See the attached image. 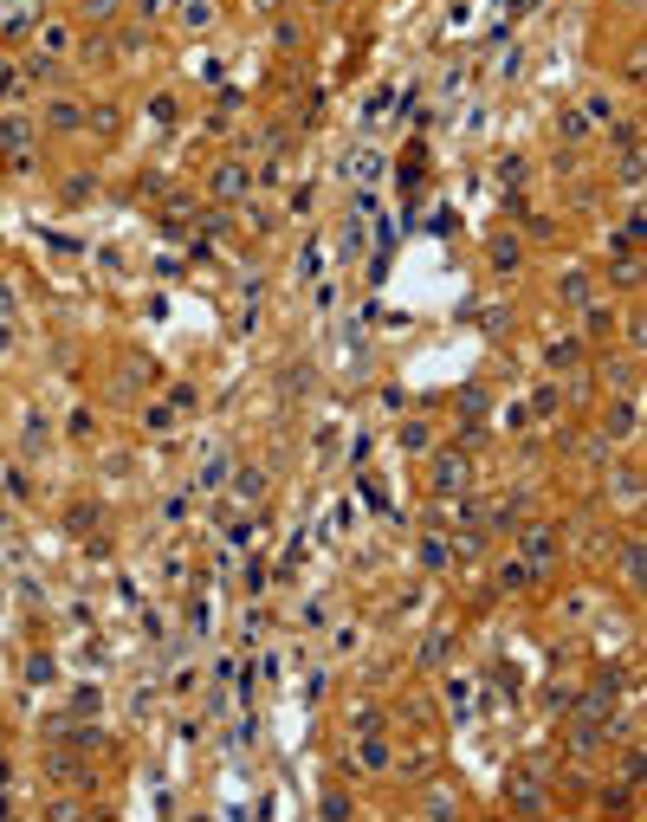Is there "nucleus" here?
<instances>
[{
  "label": "nucleus",
  "instance_id": "nucleus-1",
  "mask_svg": "<svg viewBox=\"0 0 647 822\" xmlns=\"http://www.w3.org/2000/svg\"><path fill=\"white\" fill-rule=\"evenodd\" d=\"M33 149H39V117L26 104H0V156L13 162V175L33 169Z\"/></svg>",
  "mask_w": 647,
  "mask_h": 822
},
{
  "label": "nucleus",
  "instance_id": "nucleus-2",
  "mask_svg": "<svg viewBox=\"0 0 647 822\" xmlns=\"http://www.w3.org/2000/svg\"><path fill=\"white\" fill-rule=\"evenodd\" d=\"M253 162L246 156H220L214 169H208V195L220 201V208H246V201H253Z\"/></svg>",
  "mask_w": 647,
  "mask_h": 822
},
{
  "label": "nucleus",
  "instance_id": "nucleus-3",
  "mask_svg": "<svg viewBox=\"0 0 647 822\" xmlns=\"http://www.w3.org/2000/svg\"><path fill=\"white\" fill-rule=\"evenodd\" d=\"M557 551H563L557 525H550V518H531L525 538H518V557H525V564L538 570V577H550V570H557Z\"/></svg>",
  "mask_w": 647,
  "mask_h": 822
},
{
  "label": "nucleus",
  "instance_id": "nucleus-4",
  "mask_svg": "<svg viewBox=\"0 0 647 822\" xmlns=\"http://www.w3.org/2000/svg\"><path fill=\"white\" fill-rule=\"evenodd\" d=\"M26 39H33L26 52H39V59H78V26L59 20V13H46V20H39Z\"/></svg>",
  "mask_w": 647,
  "mask_h": 822
},
{
  "label": "nucleus",
  "instance_id": "nucleus-5",
  "mask_svg": "<svg viewBox=\"0 0 647 822\" xmlns=\"http://www.w3.org/2000/svg\"><path fill=\"white\" fill-rule=\"evenodd\" d=\"M350 771H356V777H389V771H395V745L382 738V725H376V732H356Z\"/></svg>",
  "mask_w": 647,
  "mask_h": 822
},
{
  "label": "nucleus",
  "instance_id": "nucleus-6",
  "mask_svg": "<svg viewBox=\"0 0 647 822\" xmlns=\"http://www.w3.org/2000/svg\"><path fill=\"white\" fill-rule=\"evenodd\" d=\"M428 486H434V499H460V492L473 486V460H466L460 447L434 454V467H428Z\"/></svg>",
  "mask_w": 647,
  "mask_h": 822
},
{
  "label": "nucleus",
  "instance_id": "nucleus-7",
  "mask_svg": "<svg viewBox=\"0 0 647 822\" xmlns=\"http://www.w3.org/2000/svg\"><path fill=\"white\" fill-rule=\"evenodd\" d=\"M39 130H52V136H85V98L52 91V98L39 104Z\"/></svg>",
  "mask_w": 647,
  "mask_h": 822
},
{
  "label": "nucleus",
  "instance_id": "nucleus-8",
  "mask_svg": "<svg viewBox=\"0 0 647 822\" xmlns=\"http://www.w3.org/2000/svg\"><path fill=\"white\" fill-rule=\"evenodd\" d=\"M602 447H615V441H635V428H641V402H635V389L628 395H615L609 408H602Z\"/></svg>",
  "mask_w": 647,
  "mask_h": 822
},
{
  "label": "nucleus",
  "instance_id": "nucleus-9",
  "mask_svg": "<svg viewBox=\"0 0 647 822\" xmlns=\"http://www.w3.org/2000/svg\"><path fill=\"white\" fill-rule=\"evenodd\" d=\"M453 648H460V635H453V628L440 622V628H428V635H421V648H415V667H421V674H440V667L453 661Z\"/></svg>",
  "mask_w": 647,
  "mask_h": 822
},
{
  "label": "nucleus",
  "instance_id": "nucleus-10",
  "mask_svg": "<svg viewBox=\"0 0 647 822\" xmlns=\"http://www.w3.org/2000/svg\"><path fill=\"white\" fill-rule=\"evenodd\" d=\"M46 20V0H0V39H26Z\"/></svg>",
  "mask_w": 647,
  "mask_h": 822
},
{
  "label": "nucleus",
  "instance_id": "nucleus-11",
  "mask_svg": "<svg viewBox=\"0 0 647 822\" xmlns=\"http://www.w3.org/2000/svg\"><path fill=\"white\" fill-rule=\"evenodd\" d=\"M576 311H583V344H609L615 324H622L615 305H602V298H589V305H576Z\"/></svg>",
  "mask_w": 647,
  "mask_h": 822
},
{
  "label": "nucleus",
  "instance_id": "nucleus-12",
  "mask_svg": "<svg viewBox=\"0 0 647 822\" xmlns=\"http://www.w3.org/2000/svg\"><path fill=\"white\" fill-rule=\"evenodd\" d=\"M175 7V20L188 26V33H214L220 26V0H169Z\"/></svg>",
  "mask_w": 647,
  "mask_h": 822
},
{
  "label": "nucleus",
  "instance_id": "nucleus-13",
  "mask_svg": "<svg viewBox=\"0 0 647 822\" xmlns=\"http://www.w3.org/2000/svg\"><path fill=\"white\" fill-rule=\"evenodd\" d=\"M26 98H33V78H26L20 59H7L0 65V104H26Z\"/></svg>",
  "mask_w": 647,
  "mask_h": 822
},
{
  "label": "nucleus",
  "instance_id": "nucleus-14",
  "mask_svg": "<svg viewBox=\"0 0 647 822\" xmlns=\"http://www.w3.org/2000/svg\"><path fill=\"white\" fill-rule=\"evenodd\" d=\"M227 486H233V499L259 505V499H266V492H272V479L259 473V467H233V479H227Z\"/></svg>",
  "mask_w": 647,
  "mask_h": 822
},
{
  "label": "nucleus",
  "instance_id": "nucleus-15",
  "mask_svg": "<svg viewBox=\"0 0 647 822\" xmlns=\"http://www.w3.org/2000/svg\"><path fill=\"white\" fill-rule=\"evenodd\" d=\"M583 350H589L583 337H550V344H544V363L563 376V369H576V363H583Z\"/></svg>",
  "mask_w": 647,
  "mask_h": 822
},
{
  "label": "nucleus",
  "instance_id": "nucleus-16",
  "mask_svg": "<svg viewBox=\"0 0 647 822\" xmlns=\"http://www.w3.org/2000/svg\"><path fill=\"white\" fill-rule=\"evenodd\" d=\"M505 803H512V810H544V790H538V777H531V771H518L512 784H505Z\"/></svg>",
  "mask_w": 647,
  "mask_h": 822
},
{
  "label": "nucleus",
  "instance_id": "nucleus-17",
  "mask_svg": "<svg viewBox=\"0 0 647 822\" xmlns=\"http://www.w3.org/2000/svg\"><path fill=\"white\" fill-rule=\"evenodd\" d=\"M78 20L98 26V33H110V26L123 20V0H78Z\"/></svg>",
  "mask_w": 647,
  "mask_h": 822
},
{
  "label": "nucleus",
  "instance_id": "nucleus-18",
  "mask_svg": "<svg viewBox=\"0 0 647 822\" xmlns=\"http://www.w3.org/2000/svg\"><path fill=\"white\" fill-rule=\"evenodd\" d=\"M557 298H563V305H589V272L583 266H563L557 272Z\"/></svg>",
  "mask_w": 647,
  "mask_h": 822
},
{
  "label": "nucleus",
  "instance_id": "nucleus-19",
  "mask_svg": "<svg viewBox=\"0 0 647 822\" xmlns=\"http://www.w3.org/2000/svg\"><path fill=\"white\" fill-rule=\"evenodd\" d=\"M20 65H26V78H33V91L39 85H65V59H39V52H26Z\"/></svg>",
  "mask_w": 647,
  "mask_h": 822
},
{
  "label": "nucleus",
  "instance_id": "nucleus-20",
  "mask_svg": "<svg viewBox=\"0 0 647 822\" xmlns=\"http://www.w3.org/2000/svg\"><path fill=\"white\" fill-rule=\"evenodd\" d=\"M492 266H499V272H518V266H525V240H518V234H499V240H492Z\"/></svg>",
  "mask_w": 647,
  "mask_h": 822
},
{
  "label": "nucleus",
  "instance_id": "nucleus-21",
  "mask_svg": "<svg viewBox=\"0 0 647 822\" xmlns=\"http://www.w3.org/2000/svg\"><path fill=\"white\" fill-rule=\"evenodd\" d=\"M531 583H538V570H531L525 557H505L499 564V589H531Z\"/></svg>",
  "mask_w": 647,
  "mask_h": 822
},
{
  "label": "nucleus",
  "instance_id": "nucleus-22",
  "mask_svg": "<svg viewBox=\"0 0 647 822\" xmlns=\"http://www.w3.org/2000/svg\"><path fill=\"white\" fill-rule=\"evenodd\" d=\"M447 557H453V544L440 538V531H434V538H421V570H434V577H440V570H447Z\"/></svg>",
  "mask_w": 647,
  "mask_h": 822
},
{
  "label": "nucleus",
  "instance_id": "nucleus-23",
  "mask_svg": "<svg viewBox=\"0 0 647 822\" xmlns=\"http://www.w3.org/2000/svg\"><path fill=\"white\" fill-rule=\"evenodd\" d=\"M117 104H85V130H98V136H117Z\"/></svg>",
  "mask_w": 647,
  "mask_h": 822
},
{
  "label": "nucleus",
  "instance_id": "nucleus-24",
  "mask_svg": "<svg viewBox=\"0 0 647 822\" xmlns=\"http://www.w3.org/2000/svg\"><path fill=\"white\" fill-rule=\"evenodd\" d=\"M143 428L149 434H175V402H149L143 408Z\"/></svg>",
  "mask_w": 647,
  "mask_h": 822
},
{
  "label": "nucleus",
  "instance_id": "nucleus-25",
  "mask_svg": "<svg viewBox=\"0 0 647 822\" xmlns=\"http://www.w3.org/2000/svg\"><path fill=\"white\" fill-rule=\"evenodd\" d=\"M26 680H33V687H52V680H59V661H52V654H26Z\"/></svg>",
  "mask_w": 647,
  "mask_h": 822
},
{
  "label": "nucleus",
  "instance_id": "nucleus-26",
  "mask_svg": "<svg viewBox=\"0 0 647 822\" xmlns=\"http://www.w3.org/2000/svg\"><path fill=\"white\" fill-rule=\"evenodd\" d=\"M227 479H233V460H227V454H214L208 467H201V479H195V486H201V492H214V486H227Z\"/></svg>",
  "mask_w": 647,
  "mask_h": 822
},
{
  "label": "nucleus",
  "instance_id": "nucleus-27",
  "mask_svg": "<svg viewBox=\"0 0 647 822\" xmlns=\"http://www.w3.org/2000/svg\"><path fill=\"white\" fill-rule=\"evenodd\" d=\"M531 415H538V421H550V415H563V389H550V382H544V389L531 395Z\"/></svg>",
  "mask_w": 647,
  "mask_h": 822
},
{
  "label": "nucleus",
  "instance_id": "nucleus-28",
  "mask_svg": "<svg viewBox=\"0 0 647 822\" xmlns=\"http://www.w3.org/2000/svg\"><path fill=\"white\" fill-rule=\"evenodd\" d=\"M641 570H647V557H641V538H628V544H622V583H641Z\"/></svg>",
  "mask_w": 647,
  "mask_h": 822
},
{
  "label": "nucleus",
  "instance_id": "nucleus-29",
  "mask_svg": "<svg viewBox=\"0 0 647 822\" xmlns=\"http://www.w3.org/2000/svg\"><path fill=\"white\" fill-rule=\"evenodd\" d=\"M402 447H408V454H428V447H434V428H428V421H408V428H402Z\"/></svg>",
  "mask_w": 647,
  "mask_h": 822
},
{
  "label": "nucleus",
  "instance_id": "nucleus-30",
  "mask_svg": "<svg viewBox=\"0 0 647 822\" xmlns=\"http://www.w3.org/2000/svg\"><path fill=\"white\" fill-rule=\"evenodd\" d=\"M557 136H563V143H583V136H589L583 111H563V117H557Z\"/></svg>",
  "mask_w": 647,
  "mask_h": 822
},
{
  "label": "nucleus",
  "instance_id": "nucleus-31",
  "mask_svg": "<svg viewBox=\"0 0 647 822\" xmlns=\"http://www.w3.org/2000/svg\"><path fill=\"white\" fill-rule=\"evenodd\" d=\"M123 7H130V13H136V20H143V26H156L162 13H169V0H123Z\"/></svg>",
  "mask_w": 647,
  "mask_h": 822
},
{
  "label": "nucleus",
  "instance_id": "nucleus-32",
  "mask_svg": "<svg viewBox=\"0 0 647 822\" xmlns=\"http://www.w3.org/2000/svg\"><path fill=\"white\" fill-rule=\"evenodd\" d=\"M20 441H26V447H46V441H52V428H46V415H26V428H20Z\"/></svg>",
  "mask_w": 647,
  "mask_h": 822
},
{
  "label": "nucleus",
  "instance_id": "nucleus-33",
  "mask_svg": "<svg viewBox=\"0 0 647 822\" xmlns=\"http://www.w3.org/2000/svg\"><path fill=\"white\" fill-rule=\"evenodd\" d=\"M72 441H98V421H91V408H78V415H72Z\"/></svg>",
  "mask_w": 647,
  "mask_h": 822
},
{
  "label": "nucleus",
  "instance_id": "nucleus-34",
  "mask_svg": "<svg viewBox=\"0 0 647 822\" xmlns=\"http://www.w3.org/2000/svg\"><path fill=\"white\" fill-rule=\"evenodd\" d=\"M356 175H363V182H376V175H382V156H376V149H363V156H356Z\"/></svg>",
  "mask_w": 647,
  "mask_h": 822
},
{
  "label": "nucleus",
  "instance_id": "nucleus-35",
  "mask_svg": "<svg viewBox=\"0 0 647 822\" xmlns=\"http://www.w3.org/2000/svg\"><path fill=\"white\" fill-rule=\"evenodd\" d=\"M13 350H20V331H13V318H0V363H7Z\"/></svg>",
  "mask_w": 647,
  "mask_h": 822
},
{
  "label": "nucleus",
  "instance_id": "nucleus-36",
  "mask_svg": "<svg viewBox=\"0 0 647 822\" xmlns=\"http://www.w3.org/2000/svg\"><path fill=\"white\" fill-rule=\"evenodd\" d=\"M318 810H324V816H350V810H356V803H350V797H343V790H330V797L318 803Z\"/></svg>",
  "mask_w": 647,
  "mask_h": 822
},
{
  "label": "nucleus",
  "instance_id": "nucleus-37",
  "mask_svg": "<svg viewBox=\"0 0 647 822\" xmlns=\"http://www.w3.org/2000/svg\"><path fill=\"white\" fill-rule=\"evenodd\" d=\"M466 700H473V687H466V680H447V706L466 712Z\"/></svg>",
  "mask_w": 647,
  "mask_h": 822
},
{
  "label": "nucleus",
  "instance_id": "nucleus-38",
  "mask_svg": "<svg viewBox=\"0 0 647 822\" xmlns=\"http://www.w3.org/2000/svg\"><path fill=\"white\" fill-rule=\"evenodd\" d=\"M149 117H156V123H175V98H169V91H162V98L149 104Z\"/></svg>",
  "mask_w": 647,
  "mask_h": 822
},
{
  "label": "nucleus",
  "instance_id": "nucleus-39",
  "mask_svg": "<svg viewBox=\"0 0 647 822\" xmlns=\"http://www.w3.org/2000/svg\"><path fill=\"white\" fill-rule=\"evenodd\" d=\"M13 311H20V298H13V285L0 279V318H13Z\"/></svg>",
  "mask_w": 647,
  "mask_h": 822
},
{
  "label": "nucleus",
  "instance_id": "nucleus-40",
  "mask_svg": "<svg viewBox=\"0 0 647 822\" xmlns=\"http://www.w3.org/2000/svg\"><path fill=\"white\" fill-rule=\"evenodd\" d=\"M253 13H279V0H253Z\"/></svg>",
  "mask_w": 647,
  "mask_h": 822
},
{
  "label": "nucleus",
  "instance_id": "nucleus-41",
  "mask_svg": "<svg viewBox=\"0 0 647 822\" xmlns=\"http://www.w3.org/2000/svg\"><path fill=\"white\" fill-rule=\"evenodd\" d=\"M311 7H330V0H311Z\"/></svg>",
  "mask_w": 647,
  "mask_h": 822
},
{
  "label": "nucleus",
  "instance_id": "nucleus-42",
  "mask_svg": "<svg viewBox=\"0 0 647 822\" xmlns=\"http://www.w3.org/2000/svg\"><path fill=\"white\" fill-rule=\"evenodd\" d=\"M628 7H635V0H628Z\"/></svg>",
  "mask_w": 647,
  "mask_h": 822
}]
</instances>
